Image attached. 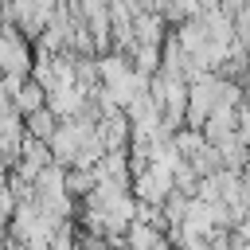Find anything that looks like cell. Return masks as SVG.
<instances>
[{
  "mask_svg": "<svg viewBox=\"0 0 250 250\" xmlns=\"http://www.w3.org/2000/svg\"><path fill=\"white\" fill-rule=\"evenodd\" d=\"M43 102H47V90H43V86H39V82H35L31 74H27V78L20 82V90L12 94V105H16V109H20L23 117H27L31 109H39Z\"/></svg>",
  "mask_w": 250,
  "mask_h": 250,
  "instance_id": "6da1fadb",
  "label": "cell"
},
{
  "mask_svg": "<svg viewBox=\"0 0 250 250\" xmlns=\"http://www.w3.org/2000/svg\"><path fill=\"white\" fill-rule=\"evenodd\" d=\"M55 129H59V117H55L47 105H39V109H31V113L23 117V133L35 137V141H51Z\"/></svg>",
  "mask_w": 250,
  "mask_h": 250,
  "instance_id": "7a4b0ae2",
  "label": "cell"
}]
</instances>
